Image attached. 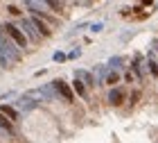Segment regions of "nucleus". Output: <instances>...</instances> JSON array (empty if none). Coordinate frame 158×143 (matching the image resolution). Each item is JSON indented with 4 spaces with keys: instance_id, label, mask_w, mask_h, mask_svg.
<instances>
[{
    "instance_id": "423d86ee",
    "label": "nucleus",
    "mask_w": 158,
    "mask_h": 143,
    "mask_svg": "<svg viewBox=\"0 0 158 143\" xmlns=\"http://www.w3.org/2000/svg\"><path fill=\"white\" fill-rule=\"evenodd\" d=\"M75 80L81 82V84H95V77H93V73H86V70H75Z\"/></svg>"
},
{
    "instance_id": "39448f33",
    "label": "nucleus",
    "mask_w": 158,
    "mask_h": 143,
    "mask_svg": "<svg viewBox=\"0 0 158 143\" xmlns=\"http://www.w3.org/2000/svg\"><path fill=\"white\" fill-rule=\"evenodd\" d=\"M0 114H2V116L9 120V123H11V120H18V116H20V114L14 109L11 105H2V107H0Z\"/></svg>"
},
{
    "instance_id": "2eb2a0df",
    "label": "nucleus",
    "mask_w": 158,
    "mask_h": 143,
    "mask_svg": "<svg viewBox=\"0 0 158 143\" xmlns=\"http://www.w3.org/2000/svg\"><path fill=\"white\" fill-rule=\"evenodd\" d=\"M102 27H104L102 23H93V25H90V30H93V32H102Z\"/></svg>"
},
{
    "instance_id": "6e6552de",
    "label": "nucleus",
    "mask_w": 158,
    "mask_h": 143,
    "mask_svg": "<svg viewBox=\"0 0 158 143\" xmlns=\"http://www.w3.org/2000/svg\"><path fill=\"white\" fill-rule=\"evenodd\" d=\"M20 25H23V34H27V39H30V41H39V34H36V30H34V27H32V23H30V18H25L23 20V23H20Z\"/></svg>"
},
{
    "instance_id": "20e7f679",
    "label": "nucleus",
    "mask_w": 158,
    "mask_h": 143,
    "mask_svg": "<svg viewBox=\"0 0 158 143\" xmlns=\"http://www.w3.org/2000/svg\"><path fill=\"white\" fill-rule=\"evenodd\" d=\"M16 107L18 109L16 111H32V109H36V102L34 100H30V98H18V102H16Z\"/></svg>"
},
{
    "instance_id": "ddd939ff",
    "label": "nucleus",
    "mask_w": 158,
    "mask_h": 143,
    "mask_svg": "<svg viewBox=\"0 0 158 143\" xmlns=\"http://www.w3.org/2000/svg\"><path fill=\"white\" fill-rule=\"evenodd\" d=\"M142 61H145L142 57H138V59H135V70H138V75H140V77L145 75V68H142Z\"/></svg>"
},
{
    "instance_id": "f257e3e1",
    "label": "nucleus",
    "mask_w": 158,
    "mask_h": 143,
    "mask_svg": "<svg viewBox=\"0 0 158 143\" xmlns=\"http://www.w3.org/2000/svg\"><path fill=\"white\" fill-rule=\"evenodd\" d=\"M5 34H7V37H9L16 46H18V50H20V48H25V34L20 32V27L7 23V25H5Z\"/></svg>"
},
{
    "instance_id": "9b49d317",
    "label": "nucleus",
    "mask_w": 158,
    "mask_h": 143,
    "mask_svg": "<svg viewBox=\"0 0 158 143\" xmlns=\"http://www.w3.org/2000/svg\"><path fill=\"white\" fill-rule=\"evenodd\" d=\"M106 77V66H97V77H95V84H102Z\"/></svg>"
},
{
    "instance_id": "f3484780",
    "label": "nucleus",
    "mask_w": 158,
    "mask_h": 143,
    "mask_svg": "<svg viewBox=\"0 0 158 143\" xmlns=\"http://www.w3.org/2000/svg\"><path fill=\"white\" fill-rule=\"evenodd\" d=\"M149 70H152L154 75H158V68H156V64H154V61H149Z\"/></svg>"
},
{
    "instance_id": "4468645a",
    "label": "nucleus",
    "mask_w": 158,
    "mask_h": 143,
    "mask_svg": "<svg viewBox=\"0 0 158 143\" xmlns=\"http://www.w3.org/2000/svg\"><path fill=\"white\" fill-rule=\"evenodd\" d=\"M75 91H77L79 96H86V89H84V84H81V82H77V80H75Z\"/></svg>"
},
{
    "instance_id": "dca6fc26",
    "label": "nucleus",
    "mask_w": 158,
    "mask_h": 143,
    "mask_svg": "<svg viewBox=\"0 0 158 143\" xmlns=\"http://www.w3.org/2000/svg\"><path fill=\"white\" fill-rule=\"evenodd\" d=\"M63 59H66V55H63V52H54V61H63Z\"/></svg>"
},
{
    "instance_id": "0eeeda50",
    "label": "nucleus",
    "mask_w": 158,
    "mask_h": 143,
    "mask_svg": "<svg viewBox=\"0 0 158 143\" xmlns=\"http://www.w3.org/2000/svg\"><path fill=\"white\" fill-rule=\"evenodd\" d=\"M109 102L111 105H122V102H124V91H122V89H111V93H109Z\"/></svg>"
},
{
    "instance_id": "f8f14e48",
    "label": "nucleus",
    "mask_w": 158,
    "mask_h": 143,
    "mask_svg": "<svg viewBox=\"0 0 158 143\" xmlns=\"http://www.w3.org/2000/svg\"><path fill=\"white\" fill-rule=\"evenodd\" d=\"M0 130H5V132H11V123L7 120L2 114H0Z\"/></svg>"
},
{
    "instance_id": "f03ea898",
    "label": "nucleus",
    "mask_w": 158,
    "mask_h": 143,
    "mask_svg": "<svg viewBox=\"0 0 158 143\" xmlns=\"http://www.w3.org/2000/svg\"><path fill=\"white\" fill-rule=\"evenodd\" d=\"M52 89H54V93H59L63 100H66V102H73V100H75V96H73V89H70L66 82L56 80V82H52Z\"/></svg>"
},
{
    "instance_id": "9d476101",
    "label": "nucleus",
    "mask_w": 158,
    "mask_h": 143,
    "mask_svg": "<svg viewBox=\"0 0 158 143\" xmlns=\"http://www.w3.org/2000/svg\"><path fill=\"white\" fill-rule=\"evenodd\" d=\"M118 80H120V75L115 73V70H109V73H106V77H104V82H106V84H115Z\"/></svg>"
},
{
    "instance_id": "7ed1b4c3",
    "label": "nucleus",
    "mask_w": 158,
    "mask_h": 143,
    "mask_svg": "<svg viewBox=\"0 0 158 143\" xmlns=\"http://www.w3.org/2000/svg\"><path fill=\"white\" fill-rule=\"evenodd\" d=\"M30 23H32L34 30H36V34H41V37H50V34H52V30L48 27V23H45V20H41L39 16L30 18Z\"/></svg>"
},
{
    "instance_id": "1a4fd4ad",
    "label": "nucleus",
    "mask_w": 158,
    "mask_h": 143,
    "mask_svg": "<svg viewBox=\"0 0 158 143\" xmlns=\"http://www.w3.org/2000/svg\"><path fill=\"white\" fill-rule=\"evenodd\" d=\"M122 64H124V57H111V61H109V66L106 68H113V70H118Z\"/></svg>"
}]
</instances>
